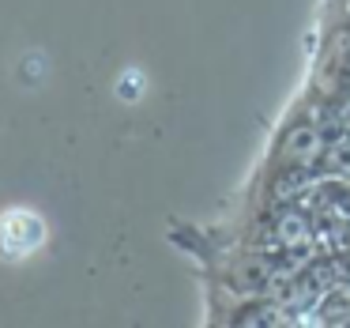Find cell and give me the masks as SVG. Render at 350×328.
Here are the masks:
<instances>
[{"mask_svg": "<svg viewBox=\"0 0 350 328\" xmlns=\"http://www.w3.org/2000/svg\"><path fill=\"white\" fill-rule=\"evenodd\" d=\"M46 242V227L34 212L27 207H16L0 219V257L4 260H23L31 257L38 245Z\"/></svg>", "mask_w": 350, "mask_h": 328, "instance_id": "obj_1", "label": "cell"}]
</instances>
